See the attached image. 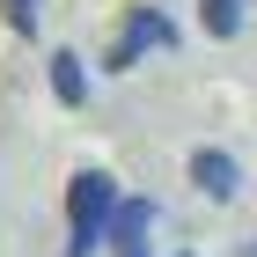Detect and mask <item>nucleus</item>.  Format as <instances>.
<instances>
[{"mask_svg":"<svg viewBox=\"0 0 257 257\" xmlns=\"http://www.w3.org/2000/svg\"><path fill=\"white\" fill-rule=\"evenodd\" d=\"M110 213H118V177L110 169H81L66 184V257H96L110 242Z\"/></svg>","mask_w":257,"mask_h":257,"instance_id":"obj_1","label":"nucleus"},{"mask_svg":"<svg viewBox=\"0 0 257 257\" xmlns=\"http://www.w3.org/2000/svg\"><path fill=\"white\" fill-rule=\"evenodd\" d=\"M0 22H8L15 37H37L44 30V0H0Z\"/></svg>","mask_w":257,"mask_h":257,"instance_id":"obj_6","label":"nucleus"},{"mask_svg":"<svg viewBox=\"0 0 257 257\" xmlns=\"http://www.w3.org/2000/svg\"><path fill=\"white\" fill-rule=\"evenodd\" d=\"M191 184H198L206 198H235V191H242V169H235V155L198 147V155H191Z\"/></svg>","mask_w":257,"mask_h":257,"instance_id":"obj_3","label":"nucleus"},{"mask_svg":"<svg viewBox=\"0 0 257 257\" xmlns=\"http://www.w3.org/2000/svg\"><path fill=\"white\" fill-rule=\"evenodd\" d=\"M169 44H177L169 15H162V8H133V15H125V30H118V44L103 52V74H125V66H140L147 52H169Z\"/></svg>","mask_w":257,"mask_h":257,"instance_id":"obj_2","label":"nucleus"},{"mask_svg":"<svg viewBox=\"0 0 257 257\" xmlns=\"http://www.w3.org/2000/svg\"><path fill=\"white\" fill-rule=\"evenodd\" d=\"M52 96H59L66 110L88 103V66H81V52H52Z\"/></svg>","mask_w":257,"mask_h":257,"instance_id":"obj_4","label":"nucleus"},{"mask_svg":"<svg viewBox=\"0 0 257 257\" xmlns=\"http://www.w3.org/2000/svg\"><path fill=\"white\" fill-rule=\"evenodd\" d=\"M242 15H250V0H198V22H206L213 37H235Z\"/></svg>","mask_w":257,"mask_h":257,"instance_id":"obj_5","label":"nucleus"}]
</instances>
